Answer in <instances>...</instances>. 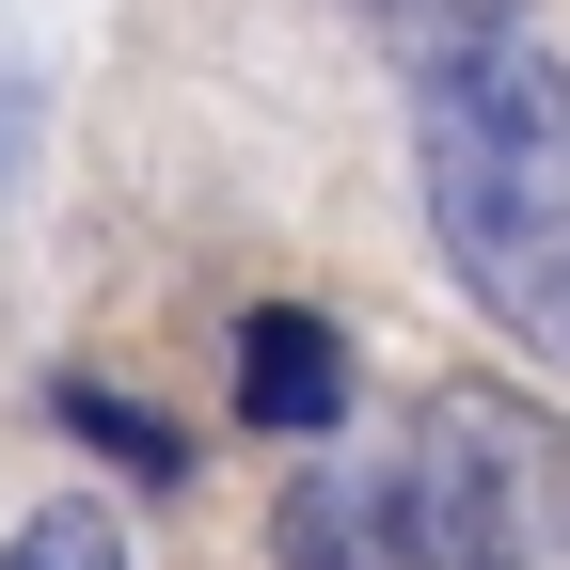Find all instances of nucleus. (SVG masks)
Masks as SVG:
<instances>
[{
	"instance_id": "20e7f679",
	"label": "nucleus",
	"mask_w": 570,
	"mask_h": 570,
	"mask_svg": "<svg viewBox=\"0 0 570 570\" xmlns=\"http://www.w3.org/2000/svg\"><path fill=\"white\" fill-rule=\"evenodd\" d=\"M365 32H381V48H412L428 80H444V63L523 48V0H365Z\"/></svg>"
},
{
	"instance_id": "7ed1b4c3",
	"label": "nucleus",
	"mask_w": 570,
	"mask_h": 570,
	"mask_svg": "<svg viewBox=\"0 0 570 570\" xmlns=\"http://www.w3.org/2000/svg\"><path fill=\"white\" fill-rule=\"evenodd\" d=\"M238 412L254 428H333L348 412V333L333 317H238Z\"/></svg>"
},
{
	"instance_id": "f257e3e1",
	"label": "nucleus",
	"mask_w": 570,
	"mask_h": 570,
	"mask_svg": "<svg viewBox=\"0 0 570 570\" xmlns=\"http://www.w3.org/2000/svg\"><path fill=\"white\" fill-rule=\"evenodd\" d=\"M285 570H570V428L508 381H428L381 475L285 508Z\"/></svg>"
},
{
	"instance_id": "39448f33",
	"label": "nucleus",
	"mask_w": 570,
	"mask_h": 570,
	"mask_svg": "<svg viewBox=\"0 0 570 570\" xmlns=\"http://www.w3.org/2000/svg\"><path fill=\"white\" fill-rule=\"evenodd\" d=\"M0 570H127V523L111 508H32L17 539H0Z\"/></svg>"
},
{
	"instance_id": "f03ea898",
	"label": "nucleus",
	"mask_w": 570,
	"mask_h": 570,
	"mask_svg": "<svg viewBox=\"0 0 570 570\" xmlns=\"http://www.w3.org/2000/svg\"><path fill=\"white\" fill-rule=\"evenodd\" d=\"M412 190H428V238H444L460 302L570 365V63L554 48H491L444 63L412 96Z\"/></svg>"
}]
</instances>
